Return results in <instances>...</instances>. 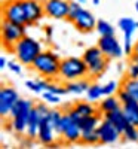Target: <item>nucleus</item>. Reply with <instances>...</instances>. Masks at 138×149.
Returning a JSON list of instances; mask_svg holds the SVG:
<instances>
[{
    "mask_svg": "<svg viewBox=\"0 0 138 149\" xmlns=\"http://www.w3.org/2000/svg\"><path fill=\"white\" fill-rule=\"evenodd\" d=\"M95 30L98 31L99 36H113V34H116L115 27H113L110 22L104 21V19H98L97 21V29Z\"/></svg>",
    "mask_w": 138,
    "mask_h": 149,
    "instance_id": "nucleus-29",
    "label": "nucleus"
},
{
    "mask_svg": "<svg viewBox=\"0 0 138 149\" xmlns=\"http://www.w3.org/2000/svg\"><path fill=\"white\" fill-rule=\"evenodd\" d=\"M26 30L27 26L24 24H15L10 21H5L2 22V43L5 48H8L12 52L14 46L26 36Z\"/></svg>",
    "mask_w": 138,
    "mask_h": 149,
    "instance_id": "nucleus-4",
    "label": "nucleus"
},
{
    "mask_svg": "<svg viewBox=\"0 0 138 149\" xmlns=\"http://www.w3.org/2000/svg\"><path fill=\"white\" fill-rule=\"evenodd\" d=\"M73 24H74V27L82 33H91L92 30L97 29V19H95L94 14L91 10L83 9V8L79 10V14H77V17H76Z\"/></svg>",
    "mask_w": 138,
    "mask_h": 149,
    "instance_id": "nucleus-13",
    "label": "nucleus"
},
{
    "mask_svg": "<svg viewBox=\"0 0 138 149\" xmlns=\"http://www.w3.org/2000/svg\"><path fill=\"white\" fill-rule=\"evenodd\" d=\"M122 109H123L125 116H126L128 124H132V125L138 127V102L135 98H131L129 102L122 104Z\"/></svg>",
    "mask_w": 138,
    "mask_h": 149,
    "instance_id": "nucleus-17",
    "label": "nucleus"
},
{
    "mask_svg": "<svg viewBox=\"0 0 138 149\" xmlns=\"http://www.w3.org/2000/svg\"><path fill=\"white\" fill-rule=\"evenodd\" d=\"M135 9H137V12H138V2L135 3Z\"/></svg>",
    "mask_w": 138,
    "mask_h": 149,
    "instance_id": "nucleus-45",
    "label": "nucleus"
},
{
    "mask_svg": "<svg viewBox=\"0 0 138 149\" xmlns=\"http://www.w3.org/2000/svg\"><path fill=\"white\" fill-rule=\"evenodd\" d=\"M8 69L15 74H21V72H22L21 63H17V61H8Z\"/></svg>",
    "mask_w": 138,
    "mask_h": 149,
    "instance_id": "nucleus-36",
    "label": "nucleus"
},
{
    "mask_svg": "<svg viewBox=\"0 0 138 149\" xmlns=\"http://www.w3.org/2000/svg\"><path fill=\"white\" fill-rule=\"evenodd\" d=\"M101 112H97L94 115H89V116H83L80 121H79V125L82 130H97L98 125L101 124Z\"/></svg>",
    "mask_w": 138,
    "mask_h": 149,
    "instance_id": "nucleus-22",
    "label": "nucleus"
},
{
    "mask_svg": "<svg viewBox=\"0 0 138 149\" xmlns=\"http://www.w3.org/2000/svg\"><path fill=\"white\" fill-rule=\"evenodd\" d=\"M122 139L125 142H138V127L128 124L125 130L122 131Z\"/></svg>",
    "mask_w": 138,
    "mask_h": 149,
    "instance_id": "nucleus-30",
    "label": "nucleus"
},
{
    "mask_svg": "<svg viewBox=\"0 0 138 149\" xmlns=\"http://www.w3.org/2000/svg\"><path fill=\"white\" fill-rule=\"evenodd\" d=\"M126 76L128 78H132V79H138V64L137 63H131L129 64Z\"/></svg>",
    "mask_w": 138,
    "mask_h": 149,
    "instance_id": "nucleus-37",
    "label": "nucleus"
},
{
    "mask_svg": "<svg viewBox=\"0 0 138 149\" xmlns=\"http://www.w3.org/2000/svg\"><path fill=\"white\" fill-rule=\"evenodd\" d=\"M134 54H137V55H138V42L134 45Z\"/></svg>",
    "mask_w": 138,
    "mask_h": 149,
    "instance_id": "nucleus-42",
    "label": "nucleus"
},
{
    "mask_svg": "<svg viewBox=\"0 0 138 149\" xmlns=\"http://www.w3.org/2000/svg\"><path fill=\"white\" fill-rule=\"evenodd\" d=\"M107 66H108V58L107 57H101L95 60L94 63L88 64V70H89V76L91 78H101L104 72L107 70Z\"/></svg>",
    "mask_w": 138,
    "mask_h": 149,
    "instance_id": "nucleus-19",
    "label": "nucleus"
},
{
    "mask_svg": "<svg viewBox=\"0 0 138 149\" xmlns=\"http://www.w3.org/2000/svg\"><path fill=\"white\" fill-rule=\"evenodd\" d=\"M101 57H104V54H103L101 49H99V46H98V45H97V46H91V48H88L86 51L83 52V55H82V58L85 60V63H86V64H91V63H94L95 60L101 58Z\"/></svg>",
    "mask_w": 138,
    "mask_h": 149,
    "instance_id": "nucleus-28",
    "label": "nucleus"
},
{
    "mask_svg": "<svg viewBox=\"0 0 138 149\" xmlns=\"http://www.w3.org/2000/svg\"><path fill=\"white\" fill-rule=\"evenodd\" d=\"M137 64H138V63H137Z\"/></svg>",
    "mask_w": 138,
    "mask_h": 149,
    "instance_id": "nucleus-47",
    "label": "nucleus"
},
{
    "mask_svg": "<svg viewBox=\"0 0 138 149\" xmlns=\"http://www.w3.org/2000/svg\"><path fill=\"white\" fill-rule=\"evenodd\" d=\"M80 5H82V3L76 2V0L70 2V12H68V15H67V21L74 22V19H76V17H77V14H79V10L82 9Z\"/></svg>",
    "mask_w": 138,
    "mask_h": 149,
    "instance_id": "nucleus-31",
    "label": "nucleus"
},
{
    "mask_svg": "<svg viewBox=\"0 0 138 149\" xmlns=\"http://www.w3.org/2000/svg\"><path fill=\"white\" fill-rule=\"evenodd\" d=\"M46 91H51L54 94H58V95H66L68 91L66 88V85H61V84H57V82H49V86H48V90Z\"/></svg>",
    "mask_w": 138,
    "mask_h": 149,
    "instance_id": "nucleus-32",
    "label": "nucleus"
},
{
    "mask_svg": "<svg viewBox=\"0 0 138 149\" xmlns=\"http://www.w3.org/2000/svg\"><path fill=\"white\" fill-rule=\"evenodd\" d=\"M45 15L54 19H67L70 12L68 0H45L43 2Z\"/></svg>",
    "mask_w": 138,
    "mask_h": 149,
    "instance_id": "nucleus-8",
    "label": "nucleus"
},
{
    "mask_svg": "<svg viewBox=\"0 0 138 149\" xmlns=\"http://www.w3.org/2000/svg\"><path fill=\"white\" fill-rule=\"evenodd\" d=\"M55 130L49 122L48 116H43L40 121V128H39V134H37V140H39L43 146H49L55 142Z\"/></svg>",
    "mask_w": 138,
    "mask_h": 149,
    "instance_id": "nucleus-14",
    "label": "nucleus"
},
{
    "mask_svg": "<svg viewBox=\"0 0 138 149\" xmlns=\"http://www.w3.org/2000/svg\"><path fill=\"white\" fill-rule=\"evenodd\" d=\"M120 88H123L132 98L138 102V79H132V78H123L122 84H120Z\"/></svg>",
    "mask_w": 138,
    "mask_h": 149,
    "instance_id": "nucleus-24",
    "label": "nucleus"
},
{
    "mask_svg": "<svg viewBox=\"0 0 138 149\" xmlns=\"http://www.w3.org/2000/svg\"><path fill=\"white\" fill-rule=\"evenodd\" d=\"M59 67H61V60L51 49L42 51L31 64V69L36 73H39L42 78H46L49 81L58 79Z\"/></svg>",
    "mask_w": 138,
    "mask_h": 149,
    "instance_id": "nucleus-1",
    "label": "nucleus"
},
{
    "mask_svg": "<svg viewBox=\"0 0 138 149\" xmlns=\"http://www.w3.org/2000/svg\"><path fill=\"white\" fill-rule=\"evenodd\" d=\"M104 119L113 122L120 131H123L125 127L128 125V121H126V116H125V113H123L122 106L117 107V109H115V110H111V112H107V113H104Z\"/></svg>",
    "mask_w": 138,
    "mask_h": 149,
    "instance_id": "nucleus-16",
    "label": "nucleus"
},
{
    "mask_svg": "<svg viewBox=\"0 0 138 149\" xmlns=\"http://www.w3.org/2000/svg\"><path fill=\"white\" fill-rule=\"evenodd\" d=\"M80 136H82V128L76 119H73L70 113L66 110L62 113V121H61V137L64 143H80Z\"/></svg>",
    "mask_w": 138,
    "mask_h": 149,
    "instance_id": "nucleus-5",
    "label": "nucleus"
},
{
    "mask_svg": "<svg viewBox=\"0 0 138 149\" xmlns=\"http://www.w3.org/2000/svg\"><path fill=\"white\" fill-rule=\"evenodd\" d=\"M19 94L15 88L12 86H3L0 90V115L2 118H6L10 115L12 107L15 106V103L19 100Z\"/></svg>",
    "mask_w": 138,
    "mask_h": 149,
    "instance_id": "nucleus-11",
    "label": "nucleus"
},
{
    "mask_svg": "<svg viewBox=\"0 0 138 149\" xmlns=\"http://www.w3.org/2000/svg\"><path fill=\"white\" fill-rule=\"evenodd\" d=\"M62 113L64 112L61 110H57V109H51L48 113V118H49V122H51V125L54 127L55 133L58 136H61V121H62Z\"/></svg>",
    "mask_w": 138,
    "mask_h": 149,
    "instance_id": "nucleus-27",
    "label": "nucleus"
},
{
    "mask_svg": "<svg viewBox=\"0 0 138 149\" xmlns=\"http://www.w3.org/2000/svg\"><path fill=\"white\" fill-rule=\"evenodd\" d=\"M45 34H46V42H51L52 34H54V27L52 26H46L45 27Z\"/></svg>",
    "mask_w": 138,
    "mask_h": 149,
    "instance_id": "nucleus-39",
    "label": "nucleus"
},
{
    "mask_svg": "<svg viewBox=\"0 0 138 149\" xmlns=\"http://www.w3.org/2000/svg\"><path fill=\"white\" fill-rule=\"evenodd\" d=\"M6 64H8V60H6V57H0V67L5 69V67H6Z\"/></svg>",
    "mask_w": 138,
    "mask_h": 149,
    "instance_id": "nucleus-40",
    "label": "nucleus"
},
{
    "mask_svg": "<svg viewBox=\"0 0 138 149\" xmlns=\"http://www.w3.org/2000/svg\"><path fill=\"white\" fill-rule=\"evenodd\" d=\"M104 95V90H103V85H99V84H91L89 85V88H88L86 91V98L89 102H99L101 100V97Z\"/></svg>",
    "mask_w": 138,
    "mask_h": 149,
    "instance_id": "nucleus-25",
    "label": "nucleus"
},
{
    "mask_svg": "<svg viewBox=\"0 0 138 149\" xmlns=\"http://www.w3.org/2000/svg\"><path fill=\"white\" fill-rule=\"evenodd\" d=\"M123 69H125V66H123L122 63H119V64H117V70H119V72H123Z\"/></svg>",
    "mask_w": 138,
    "mask_h": 149,
    "instance_id": "nucleus-41",
    "label": "nucleus"
},
{
    "mask_svg": "<svg viewBox=\"0 0 138 149\" xmlns=\"http://www.w3.org/2000/svg\"><path fill=\"white\" fill-rule=\"evenodd\" d=\"M119 84L116 81H110L106 85H103V90H104V95H115L119 91Z\"/></svg>",
    "mask_w": 138,
    "mask_h": 149,
    "instance_id": "nucleus-33",
    "label": "nucleus"
},
{
    "mask_svg": "<svg viewBox=\"0 0 138 149\" xmlns=\"http://www.w3.org/2000/svg\"><path fill=\"white\" fill-rule=\"evenodd\" d=\"M2 15L5 21L27 26V15L24 10L22 0H8L2 6Z\"/></svg>",
    "mask_w": 138,
    "mask_h": 149,
    "instance_id": "nucleus-6",
    "label": "nucleus"
},
{
    "mask_svg": "<svg viewBox=\"0 0 138 149\" xmlns=\"http://www.w3.org/2000/svg\"><path fill=\"white\" fill-rule=\"evenodd\" d=\"M117 27L122 30L123 33V51L128 57L134 52V43H132V36L137 30V21H134L132 18H120Z\"/></svg>",
    "mask_w": 138,
    "mask_h": 149,
    "instance_id": "nucleus-9",
    "label": "nucleus"
},
{
    "mask_svg": "<svg viewBox=\"0 0 138 149\" xmlns=\"http://www.w3.org/2000/svg\"><path fill=\"white\" fill-rule=\"evenodd\" d=\"M71 107L76 110L82 118H83V116L94 115V113H97V112H99V110H98V106H94L92 102H89V100H88V102H76Z\"/></svg>",
    "mask_w": 138,
    "mask_h": 149,
    "instance_id": "nucleus-23",
    "label": "nucleus"
},
{
    "mask_svg": "<svg viewBox=\"0 0 138 149\" xmlns=\"http://www.w3.org/2000/svg\"><path fill=\"white\" fill-rule=\"evenodd\" d=\"M120 106H122V103H120L117 95H106V98L99 100L98 110L104 115V113H107V112H111V110H115V109H117Z\"/></svg>",
    "mask_w": 138,
    "mask_h": 149,
    "instance_id": "nucleus-20",
    "label": "nucleus"
},
{
    "mask_svg": "<svg viewBox=\"0 0 138 149\" xmlns=\"http://www.w3.org/2000/svg\"><path fill=\"white\" fill-rule=\"evenodd\" d=\"M76 2H79V3H85V0H76Z\"/></svg>",
    "mask_w": 138,
    "mask_h": 149,
    "instance_id": "nucleus-44",
    "label": "nucleus"
},
{
    "mask_svg": "<svg viewBox=\"0 0 138 149\" xmlns=\"http://www.w3.org/2000/svg\"><path fill=\"white\" fill-rule=\"evenodd\" d=\"M59 97H61V95L54 94V93H51V91H43V95H42L43 102L51 103V104H59V103H61V98H59Z\"/></svg>",
    "mask_w": 138,
    "mask_h": 149,
    "instance_id": "nucleus-34",
    "label": "nucleus"
},
{
    "mask_svg": "<svg viewBox=\"0 0 138 149\" xmlns=\"http://www.w3.org/2000/svg\"><path fill=\"white\" fill-rule=\"evenodd\" d=\"M98 46L103 51L104 57H107L108 60H117V58H120L125 54L123 48L120 46L119 40L116 39V34H113V36H101L98 39Z\"/></svg>",
    "mask_w": 138,
    "mask_h": 149,
    "instance_id": "nucleus-7",
    "label": "nucleus"
},
{
    "mask_svg": "<svg viewBox=\"0 0 138 149\" xmlns=\"http://www.w3.org/2000/svg\"><path fill=\"white\" fill-rule=\"evenodd\" d=\"M92 5H95V6H98V5H99V0H92Z\"/></svg>",
    "mask_w": 138,
    "mask_h": 149,
    "instance_id": "nucleus-43",
    "label": "nucleus"
},
{
    "mask_svg": "<svg viewBox=\"0 0 138 149\" xmlns=\"http://www.w3.org/2000/svg\"><path fill=\"white\" fill-rule=\"evenodd\" d=\"M40 121H42V116L39 115L36 107L31 109L30 112V118H28V125H27V131H26V136L28 139H37V134H39V128H40Z\"/></svg>",
    "mask_w": 138,
    "mask_h": 149,
    "instance_id": "nucleus-15",
    "label": "nucleus"
},
{
    "mask_svg": "<svg viewBox=\"0 0 138 149\" xmlns=\"http://www.w3.org/2000/svg\"><path fill=\"white\" fill-rule=\"evenodd\" d=\"M33 109V107H31ZM31 109H27L24 110L22 113H19L18 116L12 118L10 124H12V130L15 133H19V134H26L27 131V125H28V118H30V112Z\"/></svg>",
    "mask_w": 138,
    "mask_h": 149,
    "instance_id": "nucleus-18",
    "label": "nucleus"
},
{
    "mask_svg": "<svg viewBox=\"0 0 138 149\" xmlns=\"http://www.w3.org/2000/svg\"><path fill=\"white\" fill-rule=\"evenodd\" d=\"M34 107L37 109V112H39V115L43 118V116H48V113H49V110H51V109H49L45 103H36L34 104Z\"/></svg>",
    "mask_w": 138,
    "mask_h": 149,
    "instance_id": "nucleus-38",
    "label": "nucleus"
},
{
    "mask_svg": "<svg viewBox=\"0 0 138 149\" xmlns=\"http://www.w3.org/2000/svg\"><path fill=\"white\" fill-rule=\"evenodd\" d=\"M12 52L15 54L17 60L19 61L22 66H31L33 61L37 58V55L42 52V45H40V42L37 39L26 34L14 46Z\"/></svg>",
    "mask_w": 138,
    "mask_h": 149,
    "instance_id": "nucleus-3",
    "label": "nucleus"
},
{
    "mask_svg": "<svg viewBox=\"0 0 138 149\" xmlns=\"http://www.w3.org/2000/svg\"><path fill=\"white\" fill-rule=\"evenodd\" d=\"M89 76V70H88V64L85 63L83 58L79 57H68L61 60V67H59V74L58 79L61 82H71Z\"/></svg>",
    "mask_w": 138,
    "mask_h": 149,
    "instance_id": "nucleus-2",
    "label": "nucleus"
},
{
    "mask_svg": "<svg viewBox=\"0 0 138 149\" xmlns=\"http://www.w3.org/2000/svg\"><path fill=\"white\" fill-rule=\"evenodd\" d=\"M137 29H138V21H137Z\"/></svg>",
    "mask_w": 138,
    "mask_h": 149,
    "instance_id": "nucleus-46",
    "label": "nucleus"
},
{
    "mask_svg": "<svg viewBox=\"0 0 138 149\" xmlns=\"http://www.w3.org/2000/svg\"><path fill=\"white\" fill-rule=\"evenodd\" d=\"M80 143L82 145H98L99 143L98 128L97 130H82Z\"/></svg>",
    "mask_w": 138,
    "mask_h": 149,
    "instance_id": "nucleus-26",
    "label": "nucleus"
},
{
    "mask_svg": "<svg viewBox=\"0 0 138 149\" xmlns=\"http://www.w3.org/2000/svg\"><path fill=\"white\" fill-rule=\"evenodd\" d=\"M91 82L88 81L86 78L83 79H77V81H71V82H67L66 84V88L70 94H76V95H80V94H86L88 88H89Z\"/></svg>",
    "mask_w": 138,
    "mask_h": 149,
    "instance_id": "nucleus-21",
    "label": "nucleus"
},
{
    "mask_svg": "<svg viewBox=\"0 0 138 149\" xmlns=\"http://www.w3.org/2000/svg\"><path fill=\"white\" fill-rule=\"evenodd\" d=\"M26 86L30 90V91H33V93H43V90H42V86L39 85V82L37 81H27L26 82Z\"/></svg>",
    "mask_w": 138,
    "mask_h": 149,
    "instance_id": "nucleus-35",
    "label": "nucleus"
},
{
    "mask_svg": "<svg viewBox=\"0 0 138 149\" xmlns=\"http://www.w3.org/2000/svg\"><path fill=\"white\" fill-rule=\"evenodd\" d=\"M98 134H99V143L101 145H113V143L119 142L122 137V131L113 122L104 118L101 124L98 125Z\"/></svg>",
    "mask_w": 138,
    "mask_h": 149,
    "instance_id": "nucleus-10",
    "label": "nucleus"
},
{
    "mask_svg": "<svg viewBox=\"0 0 138 149\" xmlns=\"http://www.w3.org/2000/svg\"><path fill=\"white\" fill-rule=\"evenodd\" d=\"M24 10L27 15V27L37 24L45 15V8L43 2L40 0H22Z\"/></svg>",
    "mask_w": 138,
    "mask_h": 149,
    "instance_id": "nucleus-12",
    "label": "nucleus"
}]
</instances>
